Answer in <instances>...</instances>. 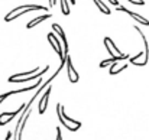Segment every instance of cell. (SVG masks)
I'll return each mask as SVG.
<instances>
[{"instance_id": "ba28073f", "label": "cell", "mask_w": 149, "mask_h": 140, "mask_svg": "<svg viewBox=\"0 0 149 140\" xmlns=\"http://www.w3.org/2000/svg\"><path fill=\"white\" fill-rule=\"evenodd\" d=\"M52 30H55V33L61 38V41H62V46H64V51L65 52H68V42H67V38H65V33H64V29L58 25V23H54L52 25Z\"/></svg>"}, {"instance_id": "30bf717a", "label": "cell", "mask_w": 149, "mask_h": 140, "mask_svg": "<svg viewBox=\"0 0 149 140\" xmlns=\"http://www.w3.org/2000/svg\"><path fill=\"white\" fill-rule=\"evenodd\" d=\"M125 13H127L130 17H133L138 23H142L143 26H149V20H148V19H145L143 16H141V15H138V13H135V12L129 10V9H126V12H125Z\"/></svg>"}, {"instance_id": "5b68a950", "label": "cell", "mask_w": 149, "mask_h": 140, "mask_svg": "<svg viewBox=\"0 0 149 140\" xmlns=\"http://www.w3.org/2000/svg\"><path fill=\"white\" fill-rule=\"evenodd\" d=\"M65 67H67V74H68L70 82L77 84L78 80H80V75H78V72L75 71V68L72 67V61H71V56L68 55V52H67V64H65Z\"/></svg>"}, {"instance_id": "2e32d148", "label": "cell", "mask_w": 149, "mask_h": 140, "mask_svg": "<svg viewBox=\"0 0 149 140\" xmlns=\"http://www.w3.org/2000/svg\"><path fill=\"white\" fill-rule=\"evenodd\" d=\"M127 1H130L135 6H143L145 4V0H127Z\"/></svg>"}, {"instance_id": "d6986e66", "label": "cell", "mask_w": 149, "mask_h": 140, "mask_svg": "<svg viewBox=\"0 0 149 140\" xmlns=\"http://www.w3.org/2000/svg\"><path fill=\"white\" fill-rule=\"evenodd\" d=\"M13 137V133L12 132H7V134H6V140H10Z\"/></svg>"}, {"instance_id": "4fadbf2b", "label": "cell", "mask_w": 149, "mask_h": 140, "mask_svg": "<svg viewBox=\"0 0 149 140\" xmlns=\"http://www.w3.org/2000/svg\"><path fill=\"white\" fill-rule=\"evenodd\" d=\"M93 1L97 4V7L100 9V12H101V13H104V15H107V16L110 15V9H109V7H107V6H106L103 1H101V0H93Z\"/></svg>"}, {"instance_id": "9a60e30c", "label": "cell", "mask_w": 149, "mask_h": 140, "mask_svg": "<svg viewBox=\"0 0 149 140\" xmlns=\"http://www.w3.org/2000/svg\"><path fill=\"white\" fill-rule=\"evenodd\" d=\"M59 1H61V12L65 16H68L70 15V4H68V1L67 0H59Z\"/></svg>"}, {"instance_id": "3957f363", "label": "cell", "mask_w": 149, "mask_h": 140, "mask_svg": "<svg viewBox=\"0 0 149 140\" xmlns=\"http://www.w3.org/2000/svg\"><path fill=\"white\" fill-rule=\"evenodd\" d=\"M25 105L26 104H22L16 111H3L0 114V126H6V124H9L12 121V119H15L16 116H20V113L25 110Z\"/></svg>"}, {"instance_id": "e0dca14e", "label": "cell", "mask_w": 149, "mask_h": 140, "mask_svg": "<svg viewBox=\"0 0 149 140\" xmlns=\"http://www.w3.org/2000/svg\"><path fill=\"white\" fill-rule=\"evenodd\" d=\"M10 95H12V94H10V91H7V93L1 94V95H0V104H1V103H3V101H4V100H6L7 97H10Z\"/></svg>"}, {"instance_id": "6da1fadb", "label": "cell", "mask_w": 149, "mask_h": 140, "mask_svg": "<svg viewBox=\"0 0 149 140\" xmlns=\"http://www.w3.org/2000/svg\"><path fill=\"white\" fill-rule=\"evenodd\" d=\"M33 10H48V7H44V6H39V4H25V6L15 7L13 10H10L4 16V22H12V20L17 19L19 16H23L28 12H33Z\"/></svg>"}, {"instance_id": "7a4b0ae2", "label": "cell", "mask_w": 149, "mask_h": 140, "mask_svg": "<svg viewBox=\"0 0 149 140\" xmlns=\"http://www.w3.org/2000/svg\"><path fill=\"white\" fill-rule=\"evenodd\" d=\"M56 114H58V120H59V123H61L65 129H68L70 132H77V130L81 129V121L70 119V117L65 114V111H64V105L59 104V103L56 104Z\"/></svg>"}, {"instance_id": "7402d4cb", "label": "cell", "mask_w": 149, "mask_h": 140, "mask_svg": "<svg viewBox=\"0 0 149 140\" xmlns=\"http://www.w3.org/2000/svg\"><path fill=\"white\" fill-rule=\"evenodd\" d=\"M70 3H71V4L74 6V4H75V0H70Z\"/></svg>"}, {"instance_id": "ac0fdd59", "label": "cell", "mask_w": 149, "mask_h": 140, "mask_svg": "<svg viewBox=\"0 0 149 140\" xmlns=\"http://www.w3.org/2000/svg\"><path fill=\"white\" fill-rule=\"evenodd\" d=\"M56 133H58L56 140H62V136H61V129H59V127H56Z\"/></svg>"}, {"instance_id": "9c48e42d", "label": "cell", "mask_w": 149, "mask_h": 140, "mask_svg": "<svg viewBox=\"0 0 149 140\" xmlns=\"http://www.w3.org/2000/svg\"><path fill=\"white\" fill-rule=\"evenodd\" d=\"M47 19H51V13H45V15H42V16H38V17L32 19V20L26 25V28H28V29H33L38 23H41V22H44V20H47Z\"/></svg>"}, {"instance_id": "52a82bcc", "label": "cell", "mask_w": 149, "mask_h": 140, "mask_svg": "<svg viewBox=\"0 0 149 140\" xmlns=\"http://www.w3.org/2000/svg\"><path fill=\"white\" fill-rule=\"evenodd\" d=\"M51 91H52V87L48 85V88L45 90L44 95H42L41 100H39V104H38V113H39V114H44V113L47 111V107H48V98H49Z\"/></svg>"}, {"instance_id": "ffe728a7", "label": "cell", "mask_w": 149, "mask_h": 140, "mask_svg": "<svg viewBox=\"0 0 149 140\" xmlns=\"http://www.w3.org/2000/svg\"><path fill=\"white\" fill-rule=\"evenodd\" d=\"M109 3L113 4V6H119V1H117V0H109Z\"/></svg>"}, {"instance_id": "8fae6325", "label": "cell", "mask_w": 149, "mask_h": 140, "mask_svg": "<svg viewBox=\"0 0 149 140\" xmlns=\"http://www.w3.org/2000/svg\"><path fill=\"white\" fill-rule=\"evenodd\" d=\"M130 56L129 55H126V56H111L110 59H104V61H101L100 62V68H106L107 65H110V64H113V62H116V61H122V59H129Z\"/></svg>"}, {"instance_id": "277c9868", "label": "cell", "mask_w": 149, "mask_h": 140, "mask_svg": "<svg viewBox=\"0 0 149 140\" xmlns=\"http://www.w3.org/2000/svg\"><path fill=\"white\" fill-rule=\"evenodd\" d=\"M49 69V65H47L45 68H42L39 72H36V74H33V75H29V77H20V78H16V77H9V82H26V81H31V80H38V78H41L47 71Z\"/></svg>"}, {"instance_id": "44dd1931", "label": "cell", "mask_w": 149, "mask_h": 140, "mask_svg": "<svg viewBox=\"0 0 149 140\" xmlns=\"http://www.w3.org/2000/svg\"><path fill=\"white\" fill-rule=\"evenodd\" d=\"M55 3H56V0H49V6L51 7H54V6H55Z\"/></svg>"}, {"instance_id": "5bb4252c", "label": "cell", "mask_w": 149, "mask_h": 140, "mask_svg": "<svg viewBox=\"0 0 149 140\" xmlns=\"http://www.w3.org/2000/svg\"><path fill=\"white\" fill-rule=\"evenodd\" d=\"M41 71V68L39 67H35L32 71H29V72H20V74H15L13 77H16V78H20V77H29V75H33V74H36V72H39Z\"/></svg>"}, {"instance_id": "8992f818", "label": "cell", "mask_w": 149, "mask_h": 140, "mask_svg": "<svg viewBox=\"0 0 149 140\" xmlns=\"http://www.w3.org/2000/svg\"><path fill=\"white\" fill-rule=\"evenodd\" d=\"M104 46L107 49V53L111 55V56H126L119 48L116 46V44L111 41V38H109V36L104 38Z\"/></svg>"}, {"instance_id": "7c38bea8", "label": "cell", "mask_w": 149, "mask_h": 140, "mask_svg": "<svg viewBox=\"0 0 149 140\" xmlns=\"http://www.w3.org/2000/svg\"><path fill=\"white\" fill-rule=\"evenodd\" d=\"M126 68H127V65H122V67H119V65H117V61H116V62H113V64L110 65L109 74H110V75H116V74H119V72L125 71Z\"/></svg>"}]
</instances>
